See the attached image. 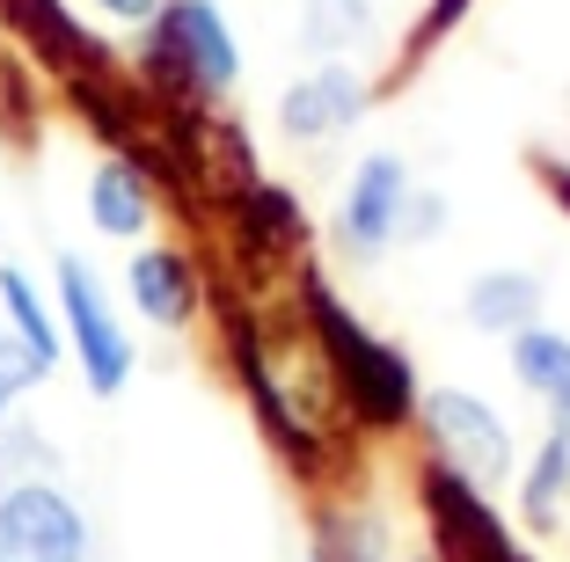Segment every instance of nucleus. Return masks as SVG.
Listing matches in <instances>:
<instances>
[{"mask_svg": "<svg viewBox=\"0 0 570 562\" xmlns=\"http://www.w3.org/2000/svg\"><path fill=\"white\" fill-rule=\"evenodd\" d=\"M102 16H125V22H139V16H154V8H161V0H96Z\"/></svg>", "mask_w": 570, "mask_h": 562, "instance_id": "19", "label": "nucleus"}, {"mask_svg": "<svg viewBox=\"0 0 570 562\" xmlns=\"http://www.w3.org/2000/svg\"><path fill=\"white\" fill-rule=\"evenodd\" d=\"M563 504H570V416H556L541 453H534V467H527V482H520V512H527L534 533H549L556 519H563Z\"/></svg>", "mask_w": 570, "mask_h": 562, "instance_id": "12", "label": "nucleus"}, {"mask_svg": "<svg viewBox=\"0 0 570 562\" xmlns=\"http://www.w3.org/2000/svg\"><path fill=\"white\" fill-rule=\"evenodd\" d=\"M0 562H96L81 504L59 482H8L0 490Z\"/></svg>", "mask_w": 570, "mask_h": 562, "instance_id": "3", "label": "nucleus"}, {"mask_svg": "<svg viewBox=\"0 0 570 562\" xmlns=\"http://www.w3.org/2000/svg\"><path fill=\"white\" fill-rule=\"evenodd\" d=\"M424 431H432L439 467H453V475L475 482V490H490V482L512 467V431H504V416L490 410L483 395H461V387L424 395Z\"/></svg>", "mask_w": 570, "mask_h": 562, "instance_id": "4", "label": "nucleus"}, {"mask_svg": "<svg viewBox=\"0 0 570 562\" xmlns=\"http://www.w3.org/2000/svg\"><path fill=\"white\" fill-rule=\"evenodd\" d=\"M366 30H373L366 0H307V45H315V51H344V45H358Z\"/></svg>", "mask_w": 570, "mask_h": 562, "instance_id": "17", "label": "nucleus"}, {"mask_svg": "<svg viewBox=\"0 0 570 562\" xmlns=\"http://www.w3.org/2000/svg\"><path fill=\"white\" fill-rule=\"evenodd\" d=\"M541 315V278L534 270H483V278L469 285V322L490 336H520L534 329Z\"/></svg>", "mask_w": 570, "mask_h": 562, "instance_id": "10", "label": "nucleus"}, {"mask_svg": "<svg viewBox=\"0 0 570 562\" xmlns=\"http://www.w3.org/2000/svg\"><path fill=\"white\" fill-rule=\"evenodd\" d=\"M59 307H67V329H73V351H81V373L96 395H118L132 381V336L118 329L110 299H102L96 270L81 256H59Z\"/></svg>", "mask_w": 570, "mask_h": 562, "instance_id": "5", "label": "nucleus"}, {"mask_svg": "<svg viewBox=\"0 0 570 562\" xmlns=\"http://www.w3.org/2000/svg\"><path fill=\"white\" fill-rule=\"evenodd\" d=\"M0 307H8V336L30 351V365H37V373H51V365H59V329H51V307L37 299V285L22 278L16 264L0 270Z\"/></svg>", "mask_w": 570, "mask_h": 562, "instance_id": "14", "label": "nucleus"}, {"mask_svg": "<svg viewBox=\"0 0 570 562\" xmlns=\"http://www.w3.org/2000/svg\"><path fill=\"white\" fill-rule=\"evenodd\" d=\"M512 373H520V387L527 395H541L556 416H570V336H556V329H520L512 336Z\"/></svg>", "mask_w": 570, "mask_h": 562, "instance_id": "13", "label": "nucleus"}, {"mask_svg": "<svg viewBox=\"0 0 570 562\" xmlns=\"http://www.w3.org/2000/svg\"><path fill=\"white\" fill-rule=\"evenodd\" d=\"M307 315H315L322 358H330L344 402L358 410V424L395 431L410 410H417V373H410V358H403L395 344H381V336L358 329V315H352V307H344V299H336L322 278H307Z\"/></svg>", "mask_w": 570, "mask_h": 562, "instance_id": "1", "label": "nucleus"}, {"mask_svg": "<svg viewBox=\"0 0 570 562\" xmlns=\"http://www.w3.org/2000/svg\"><path fill=\"white\" fill-rule=\"evenodd\" d=\"M8 16L22 22V37L45 51L51 67H88V59H96V45L81 37V22H73L59 0H8Z\"/></svg>", "mask_w": 570, "mask_h": 562, "instance_id": "15", "label": "nucleus"}, {"mask_svg": "<svg viewBox=\"0 0 570 562\" xmlns=\"http://www.w3.org/2000/svg\"><path fill=\"white\" fill-rule=\"evenodd\" d=\"M322 562H381L387 555V533L381 519H358V512H322Z\"/></svg>", "mask_w": 570, "mask_h": 562, "instance_id": "16", "label": "nucleus"}, {"mask_svg": "<svg viewBox=\"0 0 570 562\" xmlns=\"http://www.w3.org/2000/svg\"><path fill=\"white\" fill-rule=\"evenodd\" d=\"M30 381H45V373L30 365V351H22L16 336H0V416H8V402H16Z\"/></svg>", "mask_w": 570, "mask_h": 562, "instance_id": "18", "label": "nucleus"}, {"mask_svg": "<svg viewBox=\"0 0 570 562\" xmlns=\"http://www.w3.org/2000/svg\"><path fill=\"white\" fill-rule=\"evenodd\" d=\"M541 176L556 183V205H563V213H570V168H563V161H541Z\"/></svg>", "mask_w": 570, "mask_h": 562, "instance_id": "20", "label": "nucleus"}, {"mask_svg": "<svg viewBox=\"0 0 570 562\" xmlns=\"http://www.w3.org/2000/svg\"><path fill=\"white\" fill-rule=\"evenodd\" d=\"M417 562H432V555H417Z\"/></svg>", "mask_w": 570, "mask_h": 562, "instance_id": "21", "label": "nucleus"}, {"mask_svg": "<svg viewBox=\"0 0 570 562\" xmlns=\"http://www.w3.org/2000/svg\"><path fill=\"white\" fill-rule=\"evenodd\" d=\"M132 299H139L147 322L184 329V322L198 315V270H190L184 248H139L132 256Z\"/></svg>", "mask_w": 570, "mask_h": 562, "instance_id": "9", "label": "nucleus"}, {"mask_svg": "<svg viewBox=\"0 0 570 562\" xmlns=\"http://www.w3.org/2000/svg\"><path fill=\"white\" fill-rule=\"evenodd\" d=\"M424 512H432V533H439L446 562H527L520 541L504 533V519L490 512V496L475 482H461L453 467L424 475Z\"/></svg>", "mask_w": 570, "mask_h": 562, "instance_id": "6", "label": "nucleus"}, {"mask_svg": "<svg viewBox=\"0 0 570 562\" xmlns=\"http://www.w3.org/2000/svg\"><path fill=\"white\" fill-rule=\"evenodd\" d=\"M358 110H366V81H358V67H315L307 81L285 88L278 125L293 139H330V132H344V125H358Z\"/></svg>", "mask_w": 570, "mask_h": 562, "instance_id": "8", "label": "nucleus"}, {"mask_svg": "<svg viewBox=\"0 0 570 562\" xmlns=\"http://www.w3.org/2000/svg\"><path fill=\"white\" fill-rule=\"evenodd\" d=\"M154 67L190 96H227L242 81V45L213 0H168L154 8Z\"/></svg>", "mask_w": 570, "mask_h": 562, "instance_id": "2", "label": "nucleus"}, {"mask_svg": "<svg viewBox=\"0 0 570 562\" xmlns=\"http://www.w3.org/2000/svg\"><path fill=\"white\" fill-rule=\"evenodd\" d=\"M88 219H96L102 234H139L154 219V190H147V176H139L125 154H110V161L96 168V183H88Z\"/></svg>", "mask_w": 570, "mask_h": 562, "instance_id": "11", "label": "nucleus"}, {"mask_svg": "<svg viewBox=\"0 0 570 562\" xmlns=\"http://www.w3.org/2000/svg\"><path fill=\"white\" fill-rule=\"evenodd\" d=\"M403 213H410V168L395 154H366L344 190V213H336V234L352 256H381L395 234H403Z\"/></svg>", "mask_w": 570, "mask_h": 562, "instance_id": "7", "label": "nucleus"}]
</instances>
